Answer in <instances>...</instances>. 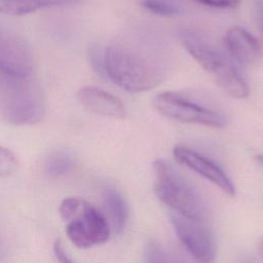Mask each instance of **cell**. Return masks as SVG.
<instances>
[{"instance_id": "cell-25", "label": "cell", "mask_w": 263, "mask_h": 263, "mask_svg": "<svg viewBox=\"0 0 263 263\" xmlns=\"http://www.w3.org/2000/svg\"><path fill=\"white\" fill-rule=\"evenodd\" d=\"M0 253H1V248H0Z\"/></svg>"}, {"instance_id": "cell-1", "label": "cell", "mask_w": 263, "mask_h": 263, "mask_svg": "<svg viewBox=\"0 0 263 263\" xmlns=\"http://www.w3.org/2000/svg\"><path fill=\"white\" fill-rule=\"evenodd\" d=\"M103 71L116 85L128 92L147 91L160 83L164 71L160 61L144 46L115 43L103 53Z\"/></svg>"}, {"instance_id": "cell-9", "label": "cell", "mask_w": 263, "mask_h": 263, "mask_svg": "<svg viewBox=\"0 0 263 263\" xmlns=\"http://www.w3.org/2000/svg\"><path fill=\"white\" fill-rule=\"evenodd\" d=\"M173 154L179 163L187 166L191 171L212 182L225 194L229 196L235 195V187L231 179L224 170L213 160L182 145L175 146Z\"/></svg>"}, {"instance_id": "cell-8", "label": "cell", "mask_w": 263, "mask_h": 263, "mask_svg": "<svg viewBox=\"0 0 263 263\" xmlns=\"http://www.w3.org/2000/svg\"><path fill=\"white\" fill-rule=\"evenodd\" d=\"M34 57L30 45L15 31L0 23V73L31 76Z\"/></svg>"}, {"instance_id": "cell-2", "label": "cell", "mask_w": 263, "mask_h": 263, "mask_svg": "<svg viewBox=\"0 0 263 263\" xmlns=\"http://www.w3.org/2000/svg\"><path fill=\"white\" fill-rule=\"evenodd\" d=\"M154 191L172 213L188 219L205 221L208 209L199 190L172 163L164 159L153 162Z\"/></svg>"}, {"instance_id": "cell-3", "label": "cell", "mask_w": 263, "mask_h": 263, "mask_svg": "<svg viewBox=\"0 0 263 263\" xmlns=\"http://www.w3.org/2000/svg\"><path fill=\"white\" fill-rule=\"evenodd\" d=\"M30 77L0 73V117L13 125L35 124L44 115V95Z\"/></svg>"}, {"instance_id": "cell-18", "label": "cell", "mask_w": 263, "mask_h": 263, "mask_svg": "<svg viewBox=\"0 0 263 263\" xmlns=\"http://www.w3.org/2000/svg\"><path fill=\"white\" fill-rule=\"evenodd\" d=\"M200 4L217 7V8H229L236 6L240 0H194Z\"/></svg>"}, {"instance_id": "cell-20", "label": "cell", "mask_w": 263, "mask_h": 263, "mask_svg": "<svg viewBox=\"0 0 263 263\" xmlns=\"http://www.w3.org/2000/svg\"><path fill=\"white\" fill-rule=\"evenodd\" d=\"M148 263H158L157 258L155 257V252L154 251H151V255H149Z\"/></svg>"}, {"instance_id": "cell-12", "label": "cell", "mask_w": 263, "mask_h": 263, "mask_svg": "<svg viewBox=\"0 0 263 263\" xmlns=\"http://www.w3.org/2000/svg\"><path fill=\"white\" fill-rule=\"evenodd\" d=\"M104 204L107 221L111 231L120 233L128 220V204L125 198L115 189L109 188L104 193Z\"/></svg>"}, {"instance_id": "cell-10", "label": "cell", "mask_w": 263, "mask_h": 263, "mask_svg": "<svg viewBox=\"0 0 263 263\" xmlns=\"http://www.w3.org/2000/svg\"><path fill=\"white\" fill-rule=\"evenodd\" d=\"M224 43L231 61L240 66H251L259 61L262 53L258 40L245 28L234 26L226 31Z\"/></svg>"}, {"instance_id": "cell-24", "label": "cell", "mask_w": 263, "mask_h": 263, "mask_svg": "<svg viewBox=\"0 0 263 263\" xmlns=\"http://www.w3.org/2000/svg\"><path fill=\"white\" fill-rule=\"evenodd\" d=\"M260 249H261V251H262V253H263V239H262V241H261V243H260Z\"/></svg>"}, {"instance_id": "cell-7", "label": "cell", "mask_w": 263, "mask_h": 263, "mask_svg": "<svg viewBox=\"0 0 263 263\" xmlns=\"http://www.w3.org/2000/svg\"><path fill=\"white\" fill-rule=\"evenodd\" d=\"M171 221L179 240L195 261L214 262L217 253L216 239L204 221L188 219L175 213H171Z\"/></svg>"}, {"instance_id": "cell-11", "label": "cell", "mask_w": 263, "mask_h": 263, "mask_svg": "<svg viewBox=\"0 0 263 263\" xmlns=\"http://www.w3.org/2000/svg\"><path fill=\"white\" fill-rule=\"evenodd\" d=\"M80 104L89 112L100 116L121 119L126 110L123 103L114 95L96 86H83L77 92Z\"/></svg>"}, {"instance_id": "cell-4", "label": "cell", "mask_w": 263, "mask_h": 263, "mask_svg": "<svg viewBox=\"0 0 263 263\" xmlns=\"http://www.w3.org/2000/svg\"><path fill=\"white\" fill-rule=\"evenodd\" d=\"M62 219L67 222L69 239L80 249H88L106 242L111 233L107 218L89 202L78 197L65 198L59 208Z\"/></svg>"}, {"instance_id": "cell-17", "label": "cell", "mask_w": 263, "mask_h": 263, "mask_svg": "<svg viewBox=\"0 0 263 263\" xmlns=\"http://www.w3.org/2000/svg\"><path fill=\"white\" fill-rule=\"evenodd\" d=\"M53 254L55 259L60 263H75L67 254V252L64 249V245L60 238L55 239L53 242Z\"/></svg>"}, {"instance_id": "cell-21", "label": "cell", "mask_w": 263, "mask_h": 263, "mask_svg": "<svg viewBox=\"0 0 263 263\" xmlns=\"http://www.w3.org/2000/svg\"><path fill=\"white\" fill-rule=\"evenodd\" d=\"M256 161L258 162V164H259L260 166L263 167V154L257 155V156H256Z\"/></svg>"}, {"instance_id": "cell-14", "label": "cell", "mask_w": 263, "mask_h": 263, "mask_svg": "<svg viewBox=\"0 0 263 263\" xmlns=\"http://www.w3.org/2000/svg\"><path fill=\"white\" fill-rule=\"evenodd\" d=\"M74 166L73 156L64 150L52 152L44 164L45 174L48 177L57 178L68 174Z\"/></svg>"}, {"instance_id": "cell-22", "label": "cell", "mask_w": 263, "mask_h": 263, "mask_svg": "<svg viewBox=\"0 0 263 263\" xmlns=\"http://www.w3.org/2000/svg\"><path fill=\"white\" fill-rule=\"evenodd\" d=\"M240 263H259V262H257V261H255V260H252V259H247V260L241 261Z\"/></svg>"}, {"instance_id": "cell-5", "label": "cell", "mask_w": 263, "mask_h": 263, "mask_svg": "<svg viewBox=\"0 0 263 263\" xmlns=\"http://www.w3.org/2000/svg\"><path fill=\"white\" fill-rule=\"evenodd\" d=\"M183 44L189 54L209 73L225 93L233 99L248 97V84L230 59L198 39L187 38Z\"/></svg>"}, {"instance_id": "cell-15", "label": "cell", "mask_w": 263, "mask_h": 263, "mask_svg": "<svg viewBox=\"0 0 263 263\" xmlns=\"http://www.w3.org/2000/svg\"><path fill=\"white\" fill-rule=\"evenodd\" d=\"M141 4L150 12L161 16H176L181 13L178 6L165 0H141Z\"/></svg>"}, {"instance_id": "cell-13", "label": "cell", "mask_w": 263, "mask_h": 263, "mask_svg": "<svg viewBox=\"0 0 263 263\" xmlns=\"http://www.w3.org/2000/svg\"><path fill=\"white\" fill-rule=\"evenodd\" d=\"M80 0H0V12L8 15H25L39 9L75 4Z\"/></svg>"}, {"instance_id": "cell-6", "label": "cell", "mask_w": 263, "mask_h": 263, "mask_svg": "<svg viewBox=\"0 0 263 263\" xmlns=\"http://www.w3.org/2000/svg\"><path fill=\"white\" fill-rule=\"evenodd\" d=\"M152 105L163 116L180 122L211 127H224L228 122V117L223 112L175 91L156 95L152 100Z\"/></svg>"}, {"instance_id": "cell-23", "label": "cell", "mask_w": 263, "mask_h": 263, "mask_svg": "<svg viewBox=\"0 0 263 263\" xmlns=\"http://www.w3.org/2000/svg\"><path fill=\"white\" fill-rule=\"evenodd\" d=\"M176 263H190V262H188L187 260H184V259H178L176 261Z\"/></svg>"}, {"instance_id": "cell-19", "label": "cell", "mask_w": 263, "mask_h": 263, "mask_svg": "<svg viewBox=\"0 0 263 263\" xmlns=\"http://www.w3.org/2000/svg\"><path fill=\"white\" fill-rule=\"evenodd\" d=\"M256 14H257V23L258 26L263 33V2H260L257 4V9H256Z\"/></svg>"}, {"instance_id": "cell-16", "label": "cell", "mask_w": 263, "mask_h": 263, "mask_svg": "<svg viewBox=\"0 0 263 263\" xmlns=\"http://www.w3.org/2000/svg\"><path fill=\"white\" fill-rule=\"evenodd\" d=\"M18 161L14 153L0 145V177H10L15 173Z\"/></svg>"}]
</instances>
